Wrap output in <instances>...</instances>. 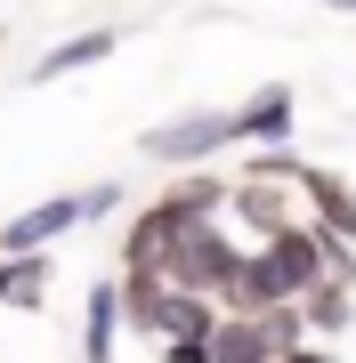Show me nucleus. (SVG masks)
Returning a JSON list of instances; mask_svg holds the SVG:
<instances>
[{"mask_svg": "<svg viewBox=\"0 0 356 363\" xmlns=\"http://www.w3.org/2000/svg\"><path fill=\"white\" fill-rule=\"evenodd\" d=\"M219 145H235V113H219V105H195V113H171V121H154V130H138V154L162 162V169H186V178H195Z\"/></svg>", "mask_w": 356, "mask_h": 363, "instance_id": "f257e3e1", "label": "nucleus"}, {"mask_svg": "<svg viewBox=\"0 0 356 363\" xmlns=\"http://www.w3.org/2000/svg\"><path fill=\"white\" fill-rule=\"evenodd\" d=\"M90 218H97V210H90V186H81V194H49V202L16 210V218L0 226V259H41L57 234H73V226H90Z\"/></svg>", "mask_w": 356, "mask_h": 363, "instance_id": "f03ea898", "label": "nucleus"}, {"mask_svg": "<svg viewBox=\"0 0 356 363\" xmlns=\"http://www.w3.org/2000/svg\"><path fill=\"white\" fill-rule=\"evenodd\" d=\"M291 130H300V89H291V81H259V89L235 105V145H267V154H284Z\"/></svg>", "mask_w": 356, "mask_h": 363, "instance_id": "7ed1b4c3", "label": "nucleus"}, {"mask_svg": "<svg viewBox=\"0 0 356 363\" xmlns=\"http://www.w3.org/2000/svg\"><path fill=\"white\" fill-rule=\"evenodd\" d=\"M300 202H308V226H324V234H340V242H356V186L340 178V169L300 162Z\"/></svg>", "mask_w": 356, "mask_h": 363, "instance_id": "20e7f679", "label": "nucleus"}, {"mask_svg": "<svg viewBox=\"0 0 356 363\" xmlns=\"http://www.w3.org/2000/svg\"><path fill=\"white\" fill-rule=\"evenodd\" d=\"M122 283L114 274H97L90 283V298H81V363H114V347H122Z\"/></svg>", "mask_w": 356, "mask_h": 363, "instance_id": "39448f33", "label": "nucleus"}, {"mask_svg": "<svg viewBox=\"0 0 356 363\" xmlns=\"http://www.w3.org/2000/svg\"><path fill=\"white\" fill-rule=\"evenodd\" d=\"M114 49H122V33H114V25H81V33H65V40H57V49H41L33 81H65V73H90V65H106Z\"/></svg>", "mask_w": 356, "mask_h": 363, "instance_id": "423d86ee", "label": "nucleus"}, {"mask_svg": "<svg viewBox=\"0 0 356 363\" xmlns=\"http://www.w3.org/2000/svg\"><path fill=\"white\" fill-rule=\"evenodd\" d=\"M114 283H122V323H130L138 339H162V307H171V283H162V274H130V267H122Z\"/></svg>", "mask_w": 356, "mask_h": 363, "instance_id": "0eeeda50", "label": "nucleus"}, {"mask_svg": "<svg viewBox=\"0 0 356 363\" xmlns=\"http://www.w3.org/2000/svg\"><path fill=\"white\" fill-rule=\"evenodd\" d=\"M300 323H308V339H340L356 323V283H316L300 298Z\"/></svg>", "mask_w": 356, "mask_h": 363, "instance_id": "6e6552de", "label": "nucleus"}, {"mask_svg": "<svg viewBox=\"0 0 356 363\" xmlns=\"http://www.w3.org/2000/svg\"><path fill=\"white\" fill-rule=\"evenodd\" d=\"M49 283H57V267H49V250L41 259H9V307H49Z\"/></svg>", "mask_w": 356, "mask_h": 363, "instance_id": "1a4fd4ad", "label": "nucleus"}, {"mask_svg": "<svg viewBox=\"0 0 356 363\" xmlns=\"http://www.w3.org/2000/svg\"><path fill=\"white\" fill-rule=\"evenodd\" d=\"M316 259H324V283H356V242H340V234L316 226Z\"/></svg>", "mask_w": 356, "mask_h": 363, "instance_id": "9d476101", "label": "nucleus"}, {"mask_svg": "<svg viewBox=\"0 0 356 363\" xmlns=\"http://www.w3.org/2000/svg\"><path fill=\"white\" fill-rule=\"evenodd\" d=\"M284 363H340V355H332V347H316V339H308V347H291Z\"/></svg>", "mask_w": 356, "mask_h": 363, "instance_id": "9b49d317", "label": "nucleus"}, {"mask_svg": "<svg viewBox=\"0 0 356 363\" xmlns=\"http://www.w3.org/2000/svg\"><path fill=\"white\" fill-rule=\"evenodd\" d=\"M162 363H211V347H162Z\"/></svg>", "mask_w": 356, "mask_h": 363, "instance_id": "f8f14e48", "label": "nucleus"}, {"mask_svg": "<svg viewBox=\"0 0 356 363\" xmlns=\"http://www.w3.org/2000/svg\"><path fill=\"white\" fill-rule=\"evenodd\" d=\"M316 9H340V16H356V0H316Z\"/></svg>", "mask_w": 356, "mask_h": 363, "instance_id": "ddd939ff", "label": "nucleus"}, {"mask_svg": "<svg viewBox=\"0 0 356 363\" xmlns=\"http://www.w3.org/2000/svg\"><path fill=\"white\" fill-rule=\"evenodd\" d=\"M0 291H9V259H0Z\"/></svg>", "mask_w": 356, "mask_h": 363, "instance_id": "4468645a", "label": "nucleus"}]
</instances>
